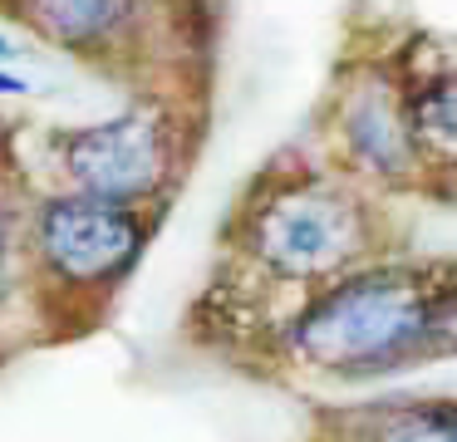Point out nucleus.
Wrapping results in <instances>:
<instances>
[{
    "label": "nucleus",
    "instance_id": "nucleus-10",
    "mask_svg": "<svg viewBox=\"0 0 457 442\" xmlns=\"http://www.w3.org/2000/svg\"><path fill=\"white\" fill-rule=\"evenodd\" d=\"M0 59H15V45H11L5 35H0Z\"/></svg>",
    "mask_w": 457,
    "mask_h": 442
},
{
    "label": "nucleus",
    "instance_id": "nucleus-9",
    "mask_svg": "<svg viewBox=\"0 0 457 442\" xmlns=\"http://www.w3.org/2000/svg\"><path fill=\"white\" fill-rule=\"evenodd\" d=\"M11 271H15V212L5 187H0V295L11 290Z\"/></svg>",
    "mask_w": 457,
    "mask_h": 442
},
{
    "label": "nucleus",
    "instance_id": "nucleus-2",
    "mask_svg": "<svg viewBox=\"0 0 457 442\" xmlns=\"http://www.w3.org/2000/svg\"><path fill=\"white\" fill-rule=\"evenodd\" d=\"M251 246L270 271L290 280H320L369 246V216L345 187L300 177L276 187L251 212Z\"/></svg>",
    "mask_w": 457,
    "mask_h": 442
},
{
    "label": "nucleus",
    "instance_id": "nucleus-5",
    "mask_svg": "<svg viewBox=\"0 0 457 442\" xmlns=\"http://www.w3.org/2000/svg\"><path fill=\"white\" fill-rule=\"evenodd\" d=\"M339 128H345V147L378 177H408L418 163V147L403 128V113L388 98L384 84H359L354 94L345 98V113H339Z\"/></svg>",
    "mask_w": 457,
    "mask_h": 442
},
{
    "label": "nucleus",
    "instance_id": "nucleus-8",
    "mask_svg": "<svg viewBox=\"0 0 457 442\" xmlns=\"http://www.w3.org/2000/svg\"><path fill=\"white\" fill-rule=\"evenodd\" d=\"M453 403H408V408H394L378 418L374 442H453Z\"/></svg>",
    "mask_w": 457,
    "mask_h": 442
},
{
    "label": "nucleus",
    "instance_id": "nucleus-4",
    "mask_svg": "<svg viewBox=\"0 0 457 442\" xmlns=\"http://www.w3.org/2000/svg\"><path fill=\"white\" fill-rule=\"evenodd\" d=\"M35 241L40 255L60 280L99 285L123 275L143 251V221L123 202L99 196H50L35 216Z\"/></svg>",
    "mask_w": 457,
    "mask_h": 442
},
{
    "label": "nucleus",
    "instance_id": "nucleus-3",
    "mask_svg": "<svg viewBox=\"0 0 457 442\" xmlns=\"http://www.w3.org/2000/svg\"><path fill=\"white\" fill-rule=\"evenodd\" d=\"M60 163L84 196L99 202H143L172 172V123L158 108L99 118L60 138Z\"/></svg>",
    "mask_w": 457,
    "mask_h": 442
},
{
    "label": "nucleus",
    "instance_id": "nucleus-1",
    "mask_svg": "<svg viewBox=\"0 0 457 442\" xmlns=\"http://www.w3.org/2000/svg\"><path fill=\"white\" fill-rule=\"evenodd\" d=\"M295 349L320 369L384 373L453 349V280L408 265L335 280L300 310Z\"/></svg>",
    "mask_w": 457,
    "mask_h": 442
},
{
    "label": "nucleus",
    "instance_id": "nucleus-7",
    "mask_svg": "<svg viewBox=\"0 0 457 442\" xmlns=\"http://www.w3.org/2000/svg\"><path fill=\"white\" fill-rule=\"evenodd\" d=\"M403 128L413 138L418 157L437 153V163H453V138H457V108H453V79H418L408 88V98L398 104Z\"/></svg>",
    "mask_w": 457,
    "mask_h": 442
},
{
    "label": "nucleus",
    "instance_id": "nucleus-6",
    "mask_svg": "<svg viewBox=\"0 0 457 442\" xmlns=\"http://www.w3.org/2000/svg\"><path fill=\"white\" fill-rule=\"evenodd\" d=\"M25 5L45 39L64 49H104L143 10V0H25Z\"/></svg>",
    "mask_w": 457,
    "mask_h": 442
}]
</instances>
